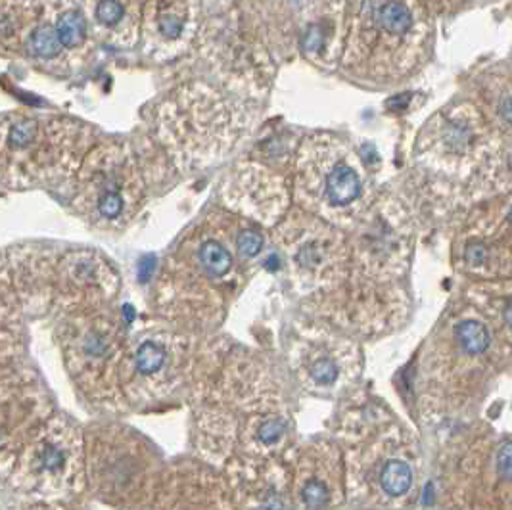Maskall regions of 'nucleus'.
Here are the masks:
<instances>
[{"label": "nucleus", "instance_id": "4be33fe9", "mask_svg": "<svg viewBox=\"0 0 512 510\" xmlns=\"http://www.w3.org/2000/svg\"><path fill=\"white\" fill-rule=\"evenodd\" d=\"M282 436V424L279 420H269L259 428V438L265 443H275Z\"/></svg>", "mask_w": 512, "mask_h": 510}, {"label": "nucleus", "instance_id": "6ab92c4d", "mask_svg": "<svg viewBox=\"0 0 512 510\" xmlns=\"http://www.w3.org/2000/svg\"><path fill=\"white\" fill-rule=\"evenodd\" d=\"M165 363V349L156 342H142L135 353V369L140 374H156L162 371Z\"/></svg>", "mask_w": 512, "mask_h": 510}, {"label": "nucleus", "instance_id": "423d86ee", "mask_svg": "<svg viewBox=\"0 0 512 510\" xmlns=\"http://www.w3.org/2000/svg\"><path fill=\"white\" fill-rule=\"evenodd\" d=\"M16 489L39 499H62L83 486V440L68 420L50 417L31 436L12 468Z\"/></svg>", "mask_w": 512, "mask_h": 510}, {"label": "nucleus", "instance_id": "9d476101", "mask_svg": "<svg viewBox=\"0 0 512 510\" xmlns=\"http://www.w3.org/2000/svg\"><path fill=\"white\" fill-rule=\"evenodd\" d=\"M200 29V0H146L140 20L142 54L169 62L187 52Z\"/></svg>", "mask_w": 512, "mask_h": 510}, {"label": "nucleus", "instance_id": "f8f14e48", "mask_svg": "<svg viewBox=\"0 0 512 510\" xmlns=\"http://www.w3.org/2000/svg\"><path fill=\"white\" fill-rule=\"evenodd\" d=\"M346 22V0H317L305 16L303 54L317 66H338Z\"/></svg>", "mask_w": 512, "mask_h": 510}, {"label": "nucleus", "instance_id": "f03ea898", "mask_svg": "<svg viewBox=\"0 0 512 510\" xmlns=\"http://www.w3.org/2000/svg\"><path fill=\"white\" fill-rule=\"evenodd\" d=\"M96 129L56 114L10 112L0 116V188L60 190L96 144Z\"/></svg>", "mask_w": 512, "mask_h": 510}, {"label": "nucleus", "instance_id": "ddd939ff", "mask_svg": "<svg viewBox=\"0 0 512 510\" xmlns=\"http://www.w3.org/2000/svg\"><path fill=\"white\" fill-rule=\"evenodd\" d=\"M22 311L10 259L0 254V369L12 367L24 349Z\"/></svg>", "mask_w": 512, "mask_h": 510}, {"label": "nucleus", "instance_id": "20e7f679", "mask_svg": "<svg viewBox=\"0 0 512 510\" xmlns=\"http://www.w3.org/2000/svg\"><path fill=\"white\" fill-rule=\"evenodd\" d=\"M94 39L83 8L75 0H29L18 58L54 77L83 70Z\"/></svg>", "mask_w": 512, "mask_h": 510}, {"label": "nucleus", "instance_id": "1a4fd4ad", "mask_svg": "<svg viewBox=\"0 0 512 510\" xmlns=\"http://www.w3.org/2000/svg\"><path fill=\"white\" fill-rule=\"evenodd\" d=\"M422 142V158L449 171H468L489 152L488 125L472 104L445 108L432 119Z\"/></svg>", "mask_w": 512, "mask_h": 510}, {"label": "nucleus", "instance_id": "aec40b11", "mask_svg": "<svg viewBox=\"0 0 512 510\" xmlns=\"http://www.w3.org/2000/svg\"><path fill=\"white\" fill-rule=\"evenodd\" d=\"M302 497L309 509H323L328 503V487L319 480H313L303 487Z\"/></svg>", "mask_w": 512, "mask_h": 510}, {"label": "nucleus", "instance_id": "a211bd4d", "mask_svg": "<svg viewBox=\"0 0 512 510\" xmlns=\"http://www.w3.org/2000/svg\"><path fill=\"white\" fill-rule=\"evenodd\" d=\"M455 336L466 353L480 355L489 348V332L478 321H465L455 328Z\"/></svg>", "mask_w": 512, "mask_h": 510}, {"label": "nucleus", "instance_id": "f3484780", "mask_svg": "<svg viewBox=\"0 0 512 510\" xmlns=\"http://www.w3.org/2000/svg\"><path fill=\"white\" fill-rule=\"evenodd\" d=\"M411 484H413V472L409 464L403 461H388L384 464L380 472V486L388 495L392 497L405 495Z\"/></svg>", "mask_w": 512, "mask_h": 510}, {"label": "nucleus", "instance_id": "2eb2a0df", "mask_svg": "<svg viewBox=\"0 0 512 510\" xmlns=\"http://www.w3.org/2000/svg\"><path fill=\"white\" fill-rule=\"evenodd\" d=\"M29 0H0V56L18 58Z\"/></svg>", "mask_w": 512, "mask_h": 510}, {"label": "nucleus", "instance_id": "7ed1b4c3", "mask_svg": "<svg viewBox=\"0 0 512 510\" xmlns=\"http://www.w3.org/2000/svg\"><path fill=\"white\" fill-rule=\"evenodd\" d=\"M152 152L133 140H96L70 188L73 211L102 231L131 223L162 177V162Z\"/></svg>", "mask_w": 512, "mask_h": 510}, {"label": "nucleus", "instance_id": "5701e85b", "mask_svg": "<svg viewBox=\"0 0 512 510\" xmlns=\"http://www.w3.org/2000/svg\"><path fill=\"white\" fill-rule=\"evenodd\" d=\"M27 510H66L62 509V507H56V505H35V507H31V509Z\"/></svg>", "mask_w": 512, "mask_h": 510}, {"label": "nucleus", "instance_id": "39448f33", "mask_svg": "<svg viewBox=\"0 0 512 510\" xmlns=\"http://www.w3.org/2000/svg\"><path fill=\"white\" fill-rule=\"evenodd\" d=\"M294 188L303 208L340 219L361 202L363 171L346 142L309 137L296 154Z\"/></svg>", "mask_w": 512, "mask_h": 510}, {"label": "nucleus", "instance_id": "4468645a", "mask_svg": "<svg viewBox=\"0 0 512 510\" xmlns=\"http://www.w3.org/2000/svg\"><path fill=\"white\" fill-rule=\"evenodd\" d=\"M236 194L244 196L240 200L252 202V208L267 206L269 213L284 208L286 204V186L271 171H263L257 165H248L244 173L236 175ZM277 215V213H275Z\"/></svg>", "mask_w": 512, "mask_h": 510}, {"label": "nucleus", "instance_id": "dca6fc26", "mask_svg": "<svg viewBox=\"0 0 512 510\" xmlns=\"http://www.w3.org/2000/svg\"><path fill=\"white\" fill-rule=\"evenodd\" d=\"M198 261L202 269L208 273L211 279H223L227 277L234 267V257L231 250L217 238H202L198 244Z\"/></svg>", "mask_w": 512, "mask_h": 510}, {"label": "nucleus", "instance_id": "6e6552de", "mask_svg": "<svg viewBox=\"0 0 512 510\" xmlns=\"http://www.w3.org/2000/svg\"><path fill=\"white\" fill-rule=\"evenodd\" d=\"M60 344L66 355V365L77 384L98 394L116 363L119 348L116 325L104 317L87 315L83 311L64 315Z\"/></svg>", "mask_w": 512, "mask_h": 510}, {"label": "nucleus", "instance_id": "f257e3e1", "mask_svg": "<svg viewBox=\"0 0 512 510\" xmlns=\"http://www.w3.org/2000/svg\"><path fill=\"white\" fill-rule=\"evenodd\" d=\"M432 25L424 0H346L338 66L353 83L390 89L428 60Z\"/></svg>", "mask_w": 512, "mask_h": 510}, {"label": "nucleus", "instance_id": "412c9836", "mask_svg": "<svg viewBox=\"0 0 512 510\" xmlns=\"http://www.w3.org/2000/svg\"><path fill=\"white\" fill-rule=\"evenodd\" d=\"M311 376H313V380H315L317 384L328 386V384H332V382L336 380L338 369H336V365H334L330 359H319V361L313 365V369H311Z\"/></svg>", "mask_w": 512, "mask_h": 510}, {"label": "nucleus", "instance_id": "9b49d317", "mask_svg": "<svg viewBox=\"0 0 512 510\" xmlns=\"http://www.w3.org/2000/svg\"><path fill=\"white\" fill-rule=\"evenodd\" d=\"M146 0H81L94 43L129 50L139 45L140 20Z\"/></svg>", "mask_w": 512, "mask_h": 510}, {"label": "nucleus", "instance_id": "0eeeda50", "mask_svg": "<svg viewBox=\"0 0 512 510\" xmlns=\"http://www.w3.org/2000/svg\"><path fill=\"white\" fill-rule=\"evenodd\" d=\"M52 405L37 374L0 369V478H10L25 443L47 422Z\"/></svg>", "mask_w": 512, "mask_h": 510}]
</instances>
